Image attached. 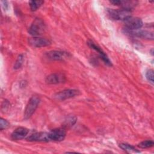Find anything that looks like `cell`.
I'll return each mask as SVG.
<instances>
[{"instance_id": "6da1fadb", "label": "cell", "mask_w": 154, "mask_h": 154, "mask_svg": "<svg viewBox=\"0 0 154 154\" xmlns=\"http://www.w3.org/2000/svg\"><path fill=\"white\" fill-rule=\"evenodd\" d=\"M40 102V99L37 96H32L29 100L24 112V119H29L35 112Z\"/></svg>"}, {"instance_id": "7a4b0ae2", "label": "cell", "mask_w": 154, "mask_h": 154, "mask_svg": "<svg viewBox=\"0 0 154 154\" xmlns=\"http://www.w3.org/2000/svg\"><path fill=\"white\" fill-rule=\"evenodd\" d=\"M126 29L129 30H137L141 28L143 25L142 20L137 17L129 16L124 20Z\"/></svg>"}, {"instance_id": "3957f363", "label": "cell", "mask_w": 154, "mask_h": 154, "mask_svg": "<svg viewBox=\"0 0 154 154\" xmlns=\"http://www.w3.org/2000/svg\"><path fill=\"white\" fill-rule=\"evenodd\" d=\"M107 13L110 18L117 20H122L123 21L127 17L131 16L130 11L124 9H108Z\"/></svg>"}, {"instance_id": "277c9868", "label": "cell", "mask_w": 154, "mask_h": 154, "mask_svg": "<svg viewBox=\"0 0 154 154\" xmlns=\"http://www.w3.org/2000/svg\"><path fill=\"white\" fill-rule=\"evenodd\" d=\"M80 94L79 91L75 89H66L55 93L54 97L58 100H64L70 98L74 97Z\"/></svg>"}, {"instance_id": "5b68a950", "label": "cell", "mask_w": 154, "mask_h": 154, "mask_svg": "<svg viewBox=\"0 0 154 154\" xmlns=\"http://www.w3.org/2000/svg\"><path fill=\"white\" fill-rule=\"evenodd\" d=\"M45 25L40 19H35L28 29L29 33L36 37L40 35L44 31Z\"/></svg>"}, {"instance_id": "8992f818", "label": "cell", "mask_w": 154, "mask_h": 154, "mask_svg": "<svg viewBox=\"0 0 154 154\" xmlns=\"http://www.w3.org/2000/svg\"><path fill=\"white\" fill-rule=\"evenodd\" d=\"M46 57L54 61H63L70 56L68 52L61 51H51L46 54Z\"/></svg>"}, {"instance_id": "52a82bcc", "label": "cell", "mask_w": 154, "mask_h": 154, "mask_svg": "<svg viewBox=\"0 0 154 154\" xmlns=\"http://www.w3.org/2000/svg\"><path fill=\"white\" fill-rule=\"evenodd\" d=\"M46 82L48 84H57L63 83L66 81V76L63 73H55L48 75L46 78Z\"/></svg>"}, {"instance_id": "ba28073f", "label": "cell", "mask_w": 154, "mask_h": 154, "mask_svg": "<svg viewBox=\"0 0 154 154\" xmlns=\"http://www.w3.org/2000/svg\"><path fill=\"white\" fill-rule=\"evenodd\" d=\"M110 2L116 5H119L122 7V9L131 11L138 3L136 1L132 0H113L110 1Z\"/></svg>"}, {"instance_id": "9c48e42d", "label": "cell", "mask_w": 154, "mask_h": 154, "mask_svg": "<svg viewBox=\"0 0 154 154\" xmlns=\"http://www.w3.org/2000/svg\"><path fill=\"white\" fill-rule=\"evenodd\" d=\"M28 43L31 46L36 48L47 46L51 43L49 40L39 37H33L32 38H29L28 40Z\"/></svg>"}, {"instance_id": "30bf717a", "label": "cell", "mask_w": 154, "mask_h": 154, "mask_svg": "<svg viewBox=\"0 0 154 154\" xmlns=\"http://www.w3.org/2000/svg\"><path fill=\"white\" fill-rule=\"evenodd\" d=\"M126 32L131 35H133L143 38L148 40L153 39V32L147 30H129L126 29Z\"/></svg>"}, {"instance_id": "8fae6325", "label": "cell", "mask_w": 154, "mask_h": 154, "mask_svg": "<svg viewBox=\"0 0 154 154\" xmlns=\"http://www.w3.org/2000/svg\"><path fill=\"white\" fill-rule=\"evenodd\" d=\"M66 132L63 128H57L52 130L49 133L50 140L61 141L63 140L66 137Z\"/></svg>"}, {"instance_id": "7c38bea8", "label": "cell", "mask_w": 154, "mask_h": 154, "mask_svg": "<svg viewBox=\"0 0 154 154\" xmlns=\"http://www.w3.org/2000/svg\"><path fill=\"white\" fill-rule=\"evenodd\" d=\"M26 140L29 141H49L50 138L49 137V133L39 132L32 134L29 136Z\"/></svg>"}, {"instance_id": "4fadbf2b", "label": "cell", "mask_w": 154, "mask_h": 154, "mask_svg": "<svg viewBox=\"0 0 154 154\" xmlns=\"http://www.w3.org/2000/svg\"><path fill=\"white\" fill-rule=\"evenodd\" d=\"M88 46L93 49L94 50H95L96 51H97L99 54V56L100 57L102 58V60H103V61L106 64H107L108 66H112V64H111V61L109 60V59L108 58V57H107V55L105 54V52L102 51V49L99 47L97 45H95L93 42L91 41H89L88 42Z\"/></svg>"}, {"instance_id": "5bb4252c", "label": "cell", "mask_w": 154, "mask_h": 154, "mask_svg": "<svg viewBox=\"0 0 154 154\" xmlns=\"http://www.w3.org/2000/svg\"><path fill=\"white\" fill-rule=\"evenodd\" d=\"M28 129L23 127L16 128L11 134V138L14 140H19L24 138L28 134Z\"/></svg>"}, {"instance_id": "9a60e30c", "label": "cell", "mask_w": 154, "mask_h": 154, "mask_svg": "<svg viewBox=\"0 0 154 154\" xmlns=\"http://www.w3.org/2000/svg\"><path fill=\"white\" fill-rule=\"evenodd\" d=\"M43 3H44V1H40V0L29 1V6L31 11L37 10Z\"/></svg>"}, {"instance_id": "2e32d148", "label": "cell", "mask_w": 154, "mask_h": 154, "mask_svg": "<svg viewBox=\"0 0 154 154\" xmlns=\"http://www.w3.org/2000/svg\"><path fill=\"white\" fill-rule=\"evenodd\" d=\"M119 147L123 149V150L127 152H140V151L137 150L134 146L127 144V143H121L119 144Z\"/></svg>"}, {"instance_id": "e0dca14e", "label": "cell", "mask_w": 154, "mask_h": 154, "mask_svg": "<svg viewBox=\"0 0 154 154\" xmlns=\"http://www.w3.org/2000/svg\"><path fill=\"white\" fill-rule=\"evenodd\" d=\"M154 144L152 140H145L138 144V147L141 149H147L152 147Z\"/></svg>"}, {"instance_id": "ac0fdd59", "label": "cell", "mask_w": 154, "mask_h": 154, "mask_svg": "<svg viewBox=\"0 0 154 154\" xmlns=\"http://www.w3.org/2000/svg\"><path fill=\"white\" fill-rule=\"evenodd\" d=\"M23 55L20 54L18 56L15 63H14V69H19L21 66L22 65V63H23Z\"/></svg>"}, {"instance_id": "d6986e66", "label": "cell", "mask_w": 154, "mask_h": 154, "mask_svg": "<svg viewBox=\"0 0 154 154\" xmlns=\"http://www.w3.org/2000/svg\"><path fill=\"white\" fill-rule=\"evenodd\" d=\"M10 126V123L6 120L1 118L0 119V129L1 131L7 129Z\"/></svg>"}, {"instance_id": "ffe728a7", "label": "cell", "mask_w": 154, "mask_h": 154, "mask_svg": "<svg viewBox=\"0 0 154 154\" xmlns=\"http://www.w3.org/2000/svg\"><path fill=\"white\" fill-rule=\"evenodd\" d=\"M146 76L147 79L153 84V70L152 69H150L147 70L146 73Z\"/></svg>"}]
</instances>
